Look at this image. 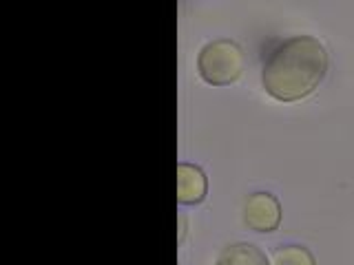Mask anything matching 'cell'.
<instances>
[{
  "label": "cell",
  "instance_id": "obj_5",
  "mask_svg": "<svg viewBox=\"0 0 354 265\" xmlns=\"http://www.w3.org/2000/svg\"><path fill=\"white\" fill-rule=\"evenodd\" d=\"M217 265H270L266 254L250 243H235L226 248L217 259Z\"/></svg>",
  "mask_w": 354,
  "mask_h": 265
},
{
  "label": "cell",
  "instance_id": "obj_6",
  "mask_svg": "<svg viewBox=\"0 0 354 265\" xmlns=\"http://www.w3.org/2000/svg\"><path fill=\"white\" fill-rule=\"evenodd\" d=\"M274 265H317L315 257L301 246H286L274 252Z\"/></svg>",
  "mask_w": 354,
  "mask_h": 265
},
{
  "label": "cell",
  "instance_id": "obj_3",
  "mask_svg": "<svg viewBox=\"0 0 354 265\" xmlns=\"http://www.w3.org/2000/svg\"><path fill=\"white\" fill-rule=\"evenodd\" d=\"M243 221L257 232H272L281 224V204L270 193H254L243 206Z\"/></svg>",
  "mask_w": 354,
  "mask_h": 265
},
{
  "label": "cell",
  "instance_id": "obj_1",
  "mask_svg": "<svg viewBox=\"0 0 354 265\" xmlns=\"http://www.w3.org/2000/svg\"><path fill=\"white\" fill-rule=\"evenodd\" d=\"M328 62V51L317 38H290L281 42L266 60L263 86L279 102H297L321 84Z\"/></svg>",
  "mask_w": 354,
  "mask_h": 265
},
{
  "label": "cell",
  "instance_id": "obj_4",
  "mask_svg": "<svg viewBox=\"0 0 354 265\" xmlns=\"http://www.w3.org/2000/svg\"><path fill=\"white\" fill-rule=\"evenodd\" d=\"M208 181L199 166L180 164L177 166V202L184 206L199 204L206 197Z\"/></svg>",
  "mask_w": 354,
  "mask_h": 265
},
{
  "label": "cell",
  "instance_id": "obj_2",
  "mask_svg": "<svg viewBox=\"0 0 354 265\" xmlns=\"http://www.w3.org/2000/svg\"><path fill=\"white\" fill-rule=\"evenodd\" d=\"M243 62H246V55L232 40L208 42L197 55L199 75L213 86H226L235 82L243 71Z\"/></svg>",
  "mask_w": 354,
  "mask_h": 265
}]
</instances>
